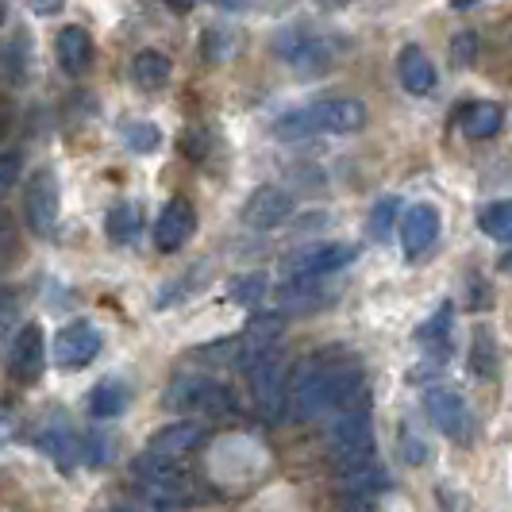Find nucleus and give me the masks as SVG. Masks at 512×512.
<instances>
[{"label":"nucleus","mask_w":512,"mask_h":512,"mask_svg":"<svg viewBox=\"0 0 512 512\" xmlns=\"http://www.w3.org/2000/svg\"><path fill=\"white\" fill-rule=\"evenodd\" d=\"M359 389V366L347 359H308L293 382H285V405L297 420L332 416Z\"/></svg>","instance_id":"obj_1"},{"label":"nucleus","mask_w":512,"mask_h":512,"mask_svg":"<svg viewBox=\"0 0 512 512\" xmlns=\"http://www.w3.org/2000/svg\"><path fill=\"white\" fill-rule=\"evenodd\" d=\"M328 447L339 470L359 474L374 459V428H370V397L366 389H355L339 409L332 412V428H328Z\"/></svg>","instance_id":"obj_2"},{"label":"nucleus","mask_w":512,"mask_h":512,"mask_svg":"<svg viewBox=\"0 0 512 512\" xmlns=\"http://www.w3.org/2000/svg\"><path fill=\"white\" fill-rule=\"evenodd\" d=\"M366 128V104L355 97H332V101H316L308 108H293L274 120V135L285 143H297L308 135H351Z\"/></svg>","instance_id":"obj_3"},{"label":"nucleus","mask_w":512,"mask_h":512,"mask_svg":"<svg viewBox=\"0 0 512 512\" xmlns=\"http://www.w3.org/2000/svg\"><path fill=\"white\" fill-rule=\"evenodd\" d=\"M131 474H135V482L143 489V497L158 505V509H178V505H189L193 501V482H189V474L174 466V459H162V455H143V459H135L131 466Z\"/></svg>","instance_id":"obj_4"},{"label":"nucleus","mask_w":512,"mask_h":512,"mask_svg":"<svg viewBox=\"0 0 512 512\" xmlns=\"http://www.w3.org/2000/svg\"><path fill=\"white\" fill-rule=\"evenodd\" d=\"M359 255L351 243H312V247H297L285 258V278L289 282H320L324 274L343 270L351 258Z\"/></svg>","instance_id":"obj_5"},{"label":"nucleus","mask_w":512,"mask_h":512,"mask_svg":"<svg viewBox=\"0 0 512 512\" xmlns=\"http://www.w3.org/2000/svg\"><path fill=\"white\" fill-rule=\"evenodd\" d=\"M166 401L174 409L205 412V416H231L235 412V397L220 382H208V378H178L166 389Z\"/></svg>","instance_id":"obj_6"},{"label":"nucleus","mask_w":512,"mask_h":512,"mask_svg":"<svg viewBox=\"0 0 512 512\" xmlns=\"http://www.w3.org/2000/svg\"><path fill=\"white\" fill-rule=\"evenodd\" d=\"M58 178L54 170H35L24 185V220L35 235H51L58 224Z\"/></svg>","instance_id":"obj_7"},{"label":"nucleus","mask_w":512,"mask_h":512,"mask_svg":"<svg viewBox=\"0 0 512 512\" xmlns=\"http://www.w3.org/2000/svg\"><path fill=\"white\" fill-rule=\"evenodd\" d=\"M424 409H428L432 424H436L447 439H455V443H470V439H474L470 409H466V401H462L455 389H443V385H439V389H428Z\"/></svg>","instance_id":"obj_8"},{"label":"nucleus","mask_w":512,"mask_h":512,"mask_svg":"<svg viewBox=\"0 0 512 512\" xmlns=\"http://www.w3.org/2000/svg\"><path fill=\"white\" fill-rule=\"evenodd\" d=\"M101 347H104L101 332L89 320H74V324H66L62 332L54 335V362L62 370H81V366H89V362L101 355Z\"/></svg>","instance_id":"obj_9"},{"label":"nucleus","mask_w":512,"mask_h":512,"mask_svg":"<svg viewBox=\"0 0 512 512\" xmlns=\"http://www.w3.org/2000/svg\"><path fill=\"white\" fill-rule=\"evenodd\" d=\"M47 366V339H43V328L39 324H24L12 347H8V374L16 382H35Z\"/></svg>","instance_id":"obj_10"},{"label":"nucleus","mask_w":512,"mask_h":512,"mask_svg":"<svg viewBox=\"0 0 512 512\" xmlns=\"http://www.w3.org/2000/svg\"><path fill=\"white\" fill-rule=\"evenodd\" d=\"M193 231H197V208L189 205L185 197H174L170 205L162 208L158 224H154V247L174 255V251H181L193 239Z\"/></svg>","instance_id":"obj_11"},{"label":"nucleus","mask_w":512,"mask_h":512,"mask_svg":"<svg viewBox=\"0 0 512 512\" xmlns=\"http://www.w3.org/2000/svg\"><path fill=\"white\" fill-rule=\"evenodd\" d=\"M293 216V197L278 185H258L243 205V224L255 231H270Z\"/></svg>","instance_id":"obj_12"},{"label":"nucleus","mask_w":512,"mask_h":512,"mask_svg":"<svg viewBox=\"0 0 512 512\" xmlns=\"http://www.w3.org/2000/svg\"><path fill=\"white\" fill-rule=\"evenodd\" d=\"M251 393H255V405L262 412H282L285 409V374H282V362L270 351H262L251 366Z\"/></svg>","instance_id":"obj_13"},{"label":"nucleus","mask_w":512,"mask_h":512,"mask_svg":"<svg viewBox=\"0 0 512 512\" xmlns=\"http://www.w3.org/2000/svg\"><path fill=\"white\" fill-rule=\"evenodd\" d=\"M439 208L436 205H412L405 216H401V247L409 258H420L432 243L439 239Z\"/></svg>","instance_id":"obj_14"},{"label":"nucleus","mask_w":512,"mask_h":512,"mask_svg":"<svg viewBox=\"0 0 512 512\" xmlns=\"http://www.w3.org/2000/svg\"><path fill=\"white\" fill-rule=\"evenodd\" d=\"M205 439V428L197 424V420H174V424H166V428H158L151 436V455H162V459H181V455H189L197 443Z\"/></svg>","instance_id":"obj_15"},{"label":"nucleus","mask_w":512,"mask_h":512,"mask_svg":"<svg viewBox=\"0 0 512 512\" xmlns=\"http://www.w3.org/2000/svg\"><path fill=\"white\" fill-rule=\"evenodd\" d=\"M397 77H401L405 93H412V97H428L439 81L432 58L420 51V47H405V51L397 54Z\"/></svg>","instance_id":"obj_16"},{"label":"nucleus","mask_w":512,"mask_h":512,"mask_svg":"<svg viewBox=\"0 0 512 512\" xmlns=\"http://www.w3.org/2000/svg\"><path fill=\"white\" fill-rule=\"evenodd\" d=\"M54 51H58V62H62L66 74L77 77L93 66V39H89L85 27H77V24L62 27L58 39H54Z\"/></svg>","instance_id":"obj_17"},{"label":"nucleus","mask_w":512,"mask_h":512,"mask_svg":"<svg viewBox=\"0 0 512 512\" xmlns=\"http://www.w3.org/2000/svg\"><path fill=\"white\" fill-rule=\"evenodd\" d=\"M459 124L470 139H493L497 131L505 128V108H501L497 101H478L462 112Z\"/></svg>","instance_id":"obj_18"},{"label":"nucleus","mask_w":512,"mask_h":512,"mask_svg":"<svg viewBox=\"0 0 512 512\" xmlns=\"http://www.w3.org/2000/svg\"><path fill=\"white\" fill-rule=\"evenodd\" d=\"M289 66L297 70L301 77H316V74H328L335 66V43L320 39V35H308L305 47L289 58Z\"/></svg>","instance_id":"obj_19"},{"label":"nucleus","mask_w":512,"mask_h":512,"mask_svg":"<svg viewBox=\"0 0 512 512\" xmlns=\"http://www.w3.org/2000/svg\"><path fill=\"white\" fill-rule=\"evenodd\" d=\"M128 401H131L128 385L116 382V378H104V382H97L93 393H89V412L108 420V416H120V412L128 409Z\"/></svg>","instance_id":"obj_20"},{"label":"nucleus","mask_w":512,"mask_h":512,"mask_svg":"<svg viewBox=\"0 0 512 512\" xmlns=\"http://www.w3.org/2000/svg\"><path fill=\"white\" fill-rule=\"evenodd\" d=\"M131 77L143 89H162L170 81V58L162 51H139L131 58Z\"/></svg>","instance_id":"obj_21"},{"label":"nucleus","mask_w":512,"mask_h":512,"mask_svg":"<svg viewBox=\"0 0 512 512\" xmlns=\"http://www.w3.org/2000/svg\"><path fill=\"white\" fill-rule=\"evenodd\" d=\"M139 205H131V201H120V205H112L108 212V220H104V228H108V239L112 243H131L135 239V231H139Z\"/></svg>","instance_id":"obj_22"},{"label":"nucleus","mask_w":512,"mask_h":512,"mask_svg":"<svg viewBox=\"0 0 512 512\" xmlns=\"http://www.w3.org/2000/svg\"><path fill=\"white\" fill-rule=\"evenodd\" d=\"M478 228L486 231L489 239H501L509 243L512 239V201H493L478 212Z\"/></svg>","instance_id":"obj_23"},{"label":"nucleus","mask_w":512,"mask_h":512,"mask_svg":"<svg viewBox=\"0 0 512 512\" xmlns=\"http://www.w3.org/2000/svg\"><path fill=\"white\" fill-rule=\"evenodd\" d=\"M447 335H451V305H443L428 324L416 328V343H424L432 351H443L447 347Z\"/></svg>","instance_id":"obj_24"},{"label":"nucleus","mask_w":512,"mask_h":512,"mask_svg":"<svg viewBox=\"0 0 512 512\" xmlns=\"http://www.w3.org/2000/svg\"><path fill=\"white\" fill-rule=\"evenodd\" d=\"M124 143H128L135 154H151L162 147V131L154 128V124H139V120H131V124H124Z\"/></svg>","instance_id":"obj_25"},{"label":"nucleus","mask_w":512,"mask_h":512,"mask_svg":"<svg viewBox=\"0 0 512 512\" xmlns=\"http://www.w3.org/2000/svg\"><path fill=\"white\" fill-rule=\"evenodd\" d=\"M397 208H401L397 197H382V201L374 205V212H370V239H385V235H389L393 220H397Z\"/></svg>","instance_id":"obj_26"},{"label":"nucleus","mask_w":512,"mask_h":512,"mask_svg":"<svg viewBox=\"0 0 512 512\" xmlns=\"http://www.w3.org/2000/svg\"><path fill=\"white\" fill-rule=\"evenodd\" d=\"M308 35H312V31H308L305 24H297V27H282V31L274 35V54H278L282 62H289L293 54H297V51H301V47H305V39H308Z\"/></svg>","instance_id":"obj_27"},{"label":"nucleus","mask_w":512,"mask_h":512,"mask_svg":"<svg viewBox=\"0 0 512 512\" xmlns=\"http://www.w3.org/2000/svg\"><path fill=\"white\" fill-rule=\"evenodd\" d=\"M258 297H266V278H262V274H247V278H235V282H231V301L255 305Z\"/></svg>","instance_id":"obj_28"},{"label":"nucleus","mask_w":512,"mask_h":512,"mask_svg":"<svg viewBox=\"0 0 512 512\" xmlns=\"http://www.w3.org/2000/svg\"><path fill=\"white\" fill-rule=\"evenodd\" d=\"M20 166H24L20 151H4V154H0V193H8V189L20 181Z\"/></svg>","instance_id":"obj_29"},{"label":"nucleus","mask_w":512,"mask_h":512,"mask_svg":"<svg viewBox=\"0 0 512 512\" xmlns=\"http://www.w3.org/2000/svg\"><path fill=\"white\" fill-rule=\"evenodd\" d=\"M12 255H16V228L8 216H0V266H8Z\"/></svg>","instance_id":"obj_30"},{"label":"nucleus","mask_w":512,"mask_h":512,"mask_svg":"<svg viewBox=\"0 0 512 512\" xmlns=\"http://www.w3.org/2000/svg\"><path fill=\"white\" fill-rule=\"evenodd\" d=\"M451 54L459 58V66H470V62H474V35L462 31L459 39H455V47H451Z\"/></svg>","instance_id":"obj_31"},{"label":"nucleus","mask_w":512,"mask_h":512,"mask_svg":"<svg viewBox=\"0 0 512 512\" xmlns=\"http://www.w3.org/2000/svg\"><path fill=\"white\" fill-rule=\"evenodd\" d=\"M27 4H31V12H35V16H58L66 0H27Z\"/></svg>","instance_id":"obj_32"},{"label":"nucleus","mask_w":512,"mask_h":512,"mask_svg":"<svg viewBox=\"0 0 512 512\" xmlns=\"http://www.w3.org/2000/svg\"><path fill=\"white\" fill-rule=\"evenodd\" d=\"M212 4H220V8H228V12H243V8H247V0H212Z\"/></svg>","instance_id":"obj_33"},{"label":"nucleus","mask_w":512,"mask_h":512,"mask_svg":"<svg viewBox=\"0 0 512 512\" xmlns=\"http://www.w3.org/2000/svg\"><path fill=\"white\" fill-rule=\"evenodd\" d=\"M162 4H170V8H178V12H189L197 0H162Z\"/></svg>","instance_id":"obj_34"},{"label":"nucleus","mask_w":512,"mask_h":512,"mask_svg":"<svg viewBox=\"0 0 512 512\" xmlns=\"http://www.w3.org/2000/svg\"><path fill=\"white\" fill-rule=\"evenodd\" d=\"M4 135H8V108L0 104V139H4Z\"/></svg>","instance_id":"obj_35"},{"label":"nucleus","mask_w":512,"mask_h":512,"mask_svg":"<svg viewBox=\"0 0 512 512\" xmlns=\"http://www.w3.org/2000/svg\"><path fill=\"white\" fill-rule=\"evenodd\" d=\"M316 4H324V8H339V4H347V0H316Z\"/></svg>","instance_id":"obj_36"},{"label":"nucleus","mask_w":512,"mask_h":512,"mask_svg":"<svg viewBox=\"0 0 512 512\" xmlns=\"http://www.w3.org/2000/svg\"><path fill=\"white\" fill-rule=\"evenodd\" d=\"M347 512H370V505H362V501H359V505H351Z\"/></svg>","instance_id":"obj_37"},{"label":"nucleus","mask_w":512,"mask_h":512,"mask_svg":"<svg viewBox=\"0 0 512 512\" xmlns=\"http://www.w3.org/2000/svg\"><path fill=\"white\" fill-rule=\"evenodd\" d=\"M0 24H4V0H0Z\"/></svg>","instance_id":"obj_38"}]
</instances>
